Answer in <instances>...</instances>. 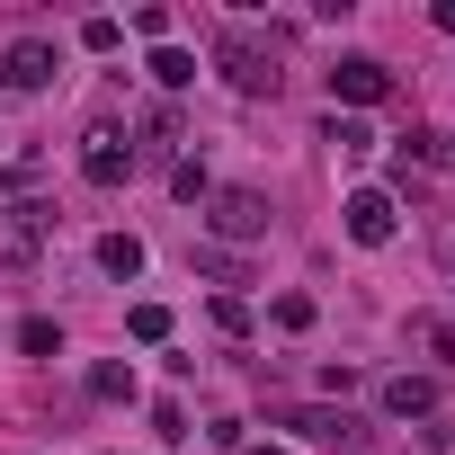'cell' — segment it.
<instances>
[{
    "mask_svg": "<svg viewBox=\"0 0 455 455\" xmlns=\"http://www.w3.org/2000/svg\"><path fill=\"white\" fill-rule=\"evenodd\" d=\"M214 72L233 81L242 99H277V81H286V45L259 36V28H223V36H214Z\"/></svg>",
    "mask_w": 455,
    "mask_h": 455,
    "instance_id": "6da1fadb",
    "label": "cell"
},
{
    "mask_svg": "<svg viewBox=\"0 0 455 455\" xmlns=\"http://www.w3.org/2000/svg\"><path fill=\"white\" fill-rule=\"evenodd\" d=\"M205 233L214 242H268V196L259 188H214L205 196Z\"/></svg>",
    "mask_w": 455,
    "mask_h": 455,
    "instance_id": "7a4b0ae2",
    "label": "cell"
},
{
    "mask_svg": "<svg viewBox=\"0 0 455 455\" xmlns=\"http://www.w3.org/2000/svg\"><path fill=\"white\" fill-rule=\"evenodd\" d=\"M54 242V205H0V268H36Z\"/></svg>",
    "mask_w": 455,
    "mask_h": 455,
    "instance_id": "3957f363",
    "label": "cell"
},
{
    "mask_svg": "<svg viewBox=\"0 0 455 455\" xmlns=\"http://www.w3.org/2000/svg\"><path fill=\"white\" fill-rule=\"evenodd\" d=\"M125 170H134L125 125H90V134H81V179H90V188H125Z\"/></svg>",
    "mask_w": 455,
    "mask_h": 455,
    "instance_id": "277c9868",
    "label": "cell"
},
{
    "mask_svg": "<svg viewBox=\"0 0 455 455\" xmlns=\"http://www.w3.org/2000/svg\"><path fill=\"white\" fill-rule=\"evenodd\" d=\"M331 99H339V108H375V99H393V72H384L375 54H339V63H331Z\"/></svg>",
    "mask_w": 455,
    "mask_h": 455,
    "instance_id": "5b68a950",
    "label": "cell"
},
{
    "mask_svg": "<svg viewBox=\"0 0 455 455\" xmlns=\"http://www.w3.org/2000/svg\"><path fill=\"white\" fill-rule=\"evenodd\" d=\"M339 214H348V242H366V251H384V242L402 233V214H393V188H357Z\"/></svg>",
    "mask_w": 455,
    "mask_h": 455,
    "instance_id": "8992f818",
    "label": "cell"
},
{
    "mask_svg": "<svg viewBox=\"0 0 455 455\" xmlns=\"http://www.w3.org/2000/svg\"><path fill=\"white\" fill-rule=\"evenodd\" d=\"M0 81H10V90H54V45L45 36H19L10 54H0Z\"/></svg>",
    "mask_w": 455,
    "mask_h": 455,
    "instance_id": "52a82bcc",
    "label": "cell"
},
{
    "mask_svg": "<svg viewBox=\"0 0 455 455\" xmlns=\"http://www.w3.org/2000/svg\"><path fill=\"white\" fill-rule=\"evenodd\" d=\"M286 428L295 437H313V446H331V455H348L366 428H357V411H286Z\"/></svg>",
    "mask_w": 455,
    "mask_h": 455,
    "instance_id": "ba28073f",
    "label": "cell"
},
{
    "mask_svg": "<svg viewBox=\"0 0 455 455\" xmlns=\"http://www.w3.org/2000/svg\"><path fill=\"white\" fill-rule=\"evenodd\" d=\"M375 402H384V419H428V411H437V384H428V375H384Z\"/></svg>",
    "mask_w": 455,
    "mask_h": 455,
    "instance_id": "9c48e42d",
    "label": "cell"
},
{
    "mask_svg": "<svg viewBox=\"0 0 455 455\" xmlns=\"http://www.w3.org/2000/svg\"><path fill=\"white\" fill-rule=\"evenodd\" d=\"M437 161H446V134H437V125H411V134H402V179H411V170H437Z\"/></svg>",
    "mask_w": 455,
    "mask_h": 455,
    "instance_id": "30bf717a",
    "label": "cell"
},
{
    "mask_svg": "<svg viewBox=\"0 0 455 455\" xmlns=\"http://www.w3.org/2000/svg\"><path fill=\"white\" fill-rule=\"evenodd\" d=\"M99 268L134 286V277H143V242H134V233H108V242H99Z\"/></svg>",
    "mask_w": 455,
    "mask_h": 455,
    "instance_id": "8fae6325",
    "label": "cell"
},
{
    "mask_svg": "<svg viewBox=\"0 0 455 455\" xmlns=\"http://www.w3.org/2000/svg\"><path fill=\"white\" fill-rule=\"evenodd\" d=\"M152 81H161V90H196V54H179V45H152Z\"/></svg>",
    "mask_w": 455,
    "mask_h": 455,
    "instance_id": "7c38bea8",
    "label": "cell"
},
{
    "mask_svg": "<svg viewBox=\"0 0 455 455\" xmlns=\"http://www.w3.org/2000/svg\"><path fill=\"white\" fill-rule=\"evenodd\" d=\"M125 331H134L143 348H161V339H170V304H134V313H125Z\"/></svg>",
    "mask_w": 455,
    "mask_h": 455,
    "instance_id": "4fadbf2b",
    "label": "cell"
},
{
    "mask_svg": "<svg viewBox=\"0 0 455 455\" xmlns=\"http://www.w3.org/2000/svg\"><path fill=\"white\" fill-rule=\"evenodd\" d=\"M170 188H179L188 205H205V196H214V179H205V161H170Z\"/></svg>",
    "mask_w": 455,
    "mask_h": 455,
    "instance_id": "5bb4252c",
    "label": "cell"
},
{
    "mask_svg": "<svg viewBox=\"0 0 455 455\" xmlns=\"http://www.w3.org/2000/svg\"><path fill=\"white\" fill-rule=\"evenodd\" d=\"M90 393L99 402H134V366H90Z\"/></svg>",
    "mask_w": 455,
    "mask_h": 455,
    "instance_id": "9a60e30c",
    "label": "cell"
},
{
    "mask_svg": "<svg viewBox=\"0 0 455 455\" xmlns=\"http://www.w3.org/2000/svg\"><path fill=\"white\" fill-rule=\"evenodd\" d=\"M268 322H277V331H313V295H277Z\"/></svg>",
    "mask_w": 455,
    "mask_h": 455,
    "instance_id": "2e32d148",
    "label": "cell"
},
{
    "mask_svg": "<svg viewBox=\"0 0 455 455\" xmlns=\"http://www.w3.org/2000/svg\"><path fill=\"white\" fill-rule=\"evenodd\" d=\"M116 36H125V28H116L108 10H99V19H81V45H90V54H116Z\"/></svg>",
    "mask_w": 455,
    "mask_h": 455,
    "instance_id": "e0dca14e",
    "label": "cell"
},
{
    "mask_svg": "<svg viewBox=\"0 0 455 455\" xmlns=\"http://www.w3.org/2000/svg\"><path fill=\"white\" fill-rule=\"evenodd\" d=\"M19 348H28V357H63V331H54V322H28Z\"/></svg>",
    "mask_w": 455,
    "mask_h": 455,
    "instance_id": "ac0fdd59",
    "label": "cell"
},
{
    "mask_svg": "<svg viewBox=\"0 0 455 455\" xmlns=\"http://www.w3.org/2000/svg\"><path fill=\"white\" fill-rule=\"evenodd\" d=\"M411 339H419L428 357H455V331H446V322H411Z\"/></svg>",
    "mask_w": 455,
    "mask_h": 455,
    "instance_id": "d6986e66",
    "label": "cell"
},
{
    "mask_svg": "<svg viewBox=\"0 0 455 455\" xmlns=\"http://www.w3.org/2000/svg\"><path fill=\"white\" fill-rule=\"evenodd\" d=\"M428 19H437V28H446V36H455V0H437V10H428Z\"/></svg>",
    "mask_w": 455,
    "mask_h": 455,
    "instance_id": "ffe728a7",
    "label": "cell"
},
{
    "mask_svg": "<svg viewBox=\"0 0 455 455\" xmlns=\"http://www.w3.org/2000/svg\"><path fill=\"white\" fill-rule=\"evenodd\" d=\"M251 455H286V446H251Z\"/></svg>",
    "mask_w": 455,
    "mask_h": 455,
    "instance_id": "44dd1931",
    "label": "cell"
}]
</instances>
